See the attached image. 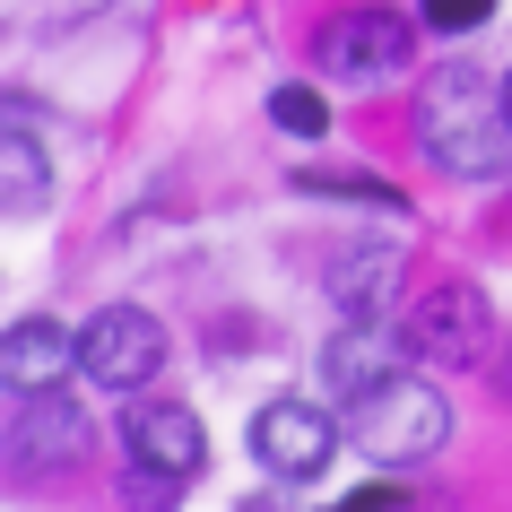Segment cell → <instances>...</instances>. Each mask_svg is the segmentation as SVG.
<instances>
[{
    "label": "cell",
    "mask_w": 512,
    "mask_h": 512,
    "mask_svg": "<svg viewBox=\"0 0 512 512\" xmlns=\"http://www.w3.org/2000/svg\"><path fill=\"white\" fill-rule=\"evenodd\" d=\"M417 148H426V165H443L460 183L512 174V105H504V87H486L478 70L426 79V96H417Z\"/></svg>",
    "instance_id": "obj_1"
},
{
    "label": "cell",
    "mask_w": 512,
    "mask_h": 512,
    "mask_svg": "<svg viewBox=\"0 0 512 512\" xmlns=\"http://www.w3.org/2000/svg\"><path fill=\"white\" fill-rule=\"evenodd\" d=\"M443 434H452V408H443V391L417 374H391L374 382L365 400H348V443L374 469H417V460L443 452Z\"/></svg>",
    "instance_id": "obj_2"
},
{
    "label": "cell",
    "mask_w": 512,
    "mask_h": 512,
    "mask_svg": "<svg viewBox=\"0 0 512 512\" xmlns=\"http://www.w3.org/2000/svg\"><path fill=\"white\" fill-rule=\"evenodd\" d=\"M157 365H165V322H157V313H139V304L87 313V330H79V374L87 382L139 391V382H157Z\"/></svg>",
    "instance_id": "obj_3"
},
{
    "label": "cell",
    "mask_w": 512,
    "mask_h": 512,
    "mask_svg": "<svg viewBox=\"0 0 512 512\" xmlns=\"http://www.w3.org/2000/svg\"><path fill=\"white\" fill-rule=\"evenodd\" d=\"M122 460H131V478L191 486L200 460H209V426H200L183 400H139L131 417H122Z\"/></svg>",
    "instance_id": "obj_4"
},
{
    "label": "cell",
    "mask_w": 512,
    "mask_h": 512,
    "mask_svg": "<svg viewBox=\"0 0 512 512\" xmlns=\"http://www.w3.org/2000/svg\"><path fill=\"white\" fill-rule=\"evenodd\" d=\"M408 18L400 9H339L322 35H313V53H322V70L330 79H348V87H374V79H391L408 61Z\"/></svg>",
    "instance_id": "obj_5"
},
{
    "label": "cell",
    "mask_w": 512,
    "mask_h": 512,
    "mask_svg": "<svg viewBox=\"0 0 512 512\" xmlns=\"http://www.w3.org/2000/svg\"><path fill=\"white\" fill-rule=\"evenodd\" d=\"M339 417L313 400H270L261 417H252V452H261V469L270 478H322L330 460H339Z\"/></svg>",
    "instance_id": "obj_6"
},
{
    "label": "cell",
    "mask_w": 512,
    "mask_h": 512,
    "mask_svg": "<svg viewBox=\"0 0 512 512\" xmlns=\"http://www.w3.org/2000/svg\"><path fill=\"white\" fill-rule=\"evenodd\" d=\"M87 452H96V426H87L79 408L61 400V391H27L18 426H9V460H18L27 478H70Z\"/></svg>",
    "instance_id": "obj_7"
},
{
    "label": "cell",
    "mask_w": 512,
    "mask_h": 512,
    "mask_svg": "<svg viewBox=\"0 0 512 512\" xmlns=\"http://www.w3.org/2000/svg\"><path fill=\"white\" fill-rule=\"evenodd\" d=\"M486 339H495V313H486V296L469 287V278L434 287V296L408 313V348L426 356V365H478Z\"/></svg>",
    "instance_id": "obj_8"
},
{
    "label": "cell",
    "mask_w": 512,
    "mask_h": 512,
    "mask_svg": "<svg viewBox=\"0 0 512 512\" xmlns=\"http://www.w3.org/2000/svg\"><path fill=\"white\" fill-rule=\"evenodd\" d=\"M408 330H382V322H348L339 339L322 348V382L339 391V400H365L374 382H391V374H408Z\"/></svg>",
    "instance_id": "obj_9"
},
{
    "label": "cell",
    "mask_w": 512,
    "mask_h": 512,
    "mask_svg": "<svg viewBox=\"0 0 512 512\" xmlns=\"http://www.w3.org/2000/svg\"><path fill=\"white\" fill-rule=\"evenodd\" d=\"M79 365V330H61L53 313H27V322L0 330V382L27 400V391H61V374Z\"/></svg>",
    "instance_id": "obj_10"
},
{
    "label": "cell",
    "mask_w": 512,
    "mask_h": 512,
    "mask_svg": "<svg viewBox=\"0 0 512 512\" xmlns=\"http://www.w3.org/2000/svg\"><path fill=\"white\" fill-rule=\"evenodd\" d=\"M400 270H408L400 243H348V252L322 270V287H330V304H339L348 322H382L391 296H400Z\"/></svg>",
    "instance_id": "obj_11"
},
{
    "label": "cell",
    "mask_w": 512,
    "mask_h": 512,
    "mask_svg": "<svg viewBox=\"0 0 512 512\" xmlns=\"http://www.w3.org/2000/svg\"><path fill=\"white\" fill-rule=\"evenodd\" d=\"M44 191H53V157H44V139L35 131H9L0 122V209H44Z\"/></svg>",
    "instance_id": "obj_12"
},
{
    "label": "cell",
    "mask_w": 512,
    "mask_h": 512,
    "mask_svg": "<svg viewBox=\"0 0 512 512\" xmlns=\"http://www.w3.org/2000/svg\"><path fill=\"white\" fill-rule=\"evenodd\" d=\"M270 122H278V131H296V139H322L330 131V105L313 96V87H278V96H270Z\"/></svg>",
    "instance_id": "obj_13"
},
{
    "label": "cell",
    "mask_w": 512,
    "mask_h": 512,
    "mask_svg": "<svg viewBox=\"0 0 512 512\" xmlns=\"http://www.w3.org/2000/svg\"><path fill=\"white\" fill-rule=\"evenodd\" d=\"M304 191H330V200H374V209H400V191L374 183V174H356V165H339V174H296Z\"/></svg>",
    "instance_id": "obj_14"
},
{
    "label": "cell",
    "mask_w": 512,
    "mask_h": 512,
    "mask_svg": "<svg viewBox=\"0 0 512 512\" xmlns=\"http://www.w3.org/2000/svg\"><path fill=\"white\" fill-rule=\"evenodd\" d=\"M486 9H495V0H426V18H434V27H478V18H486Z\"/></svg>",
    "instance_id": "obj_15"
},
{
    "label": "cell",
    "mask_w": 512,
    "mask_h": 512,
    "mask_svg": "<svg viewBox=\"0 0 512 512\" xmlns=\"http://www.w3.org/2000/svg\"><path fill=\"white\" fill-rule=\"evenodd\" d=\"M504 105H512V79H504Z\"/></svg>",
    "instance_id": "obj_16"
},
{
    "label": "cell",
    "mask_w": 512,
    "mask_h": 512,
    "mask_svg": "<svg viewBox=\"0 0 512 512\" xmlns=\"http://www.w3.org/2000/svg\"><path fill=\"white\" fill-rule=\"evenodd\" d=\"M348 512H356V504H348Z\"/></svg>",
    "instance_id": "obj_17"
}]
</instances>
